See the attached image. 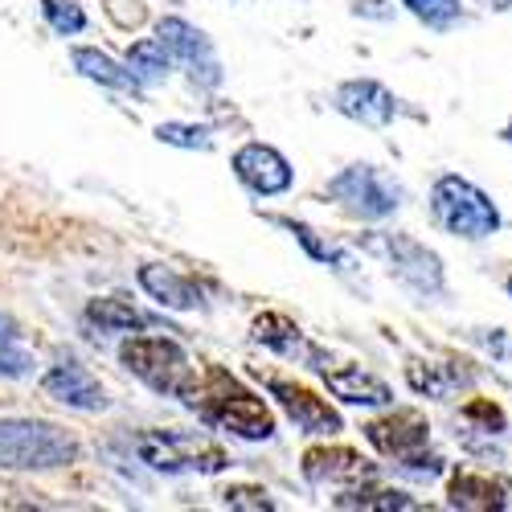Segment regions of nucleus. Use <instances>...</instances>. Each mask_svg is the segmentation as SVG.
<instances>
[{
	"instance_id": "ddd939ff",
	"label": "nucleus",
	"mask_w": 512,
	"mask_h": 512,
	"mask_svg": "<svg viewBox=\"0 0 512 512\" xmlns=\"http://www.w3.org/2000/svg\"><path fill=\"white\" fill-rule=\"evenodd\" d=\"M336 111L365 123V127H386L398 115V99L373 78H353L336 91Z\"/></svg>"
},
{
	"instance_id": "6ab92c4d",
	"label": "nucleus",
	"mask_w": 512,
	"mask_h": 512,
	"mask_svg": "<svg viewBox=\"0 0 512 512\" xmlns=\"http://www.w3.org/2000/svg\"><path fill=\"white\" fill-rule=\"evenodd\" d=\"M74 70L82 78L99 82V87H111V91H132V95L140 91V78L127 70V66H119L115 58L99 54V50H74Z\"/></svg>"
},
{
	"instance_id": "f03ea898",
	"label": "nucleus",
	"mask_w": 512,
	"mask_h": 512,
	"mask_svg": "<svg viewBox=\"0 0 512 512\" xmlns=\"http://www.w3.org/2000/svg\"><path fill=\"white\" fill-rule=\"evenodd\" d=\"M78 443L58 422L41 418H0V467L5 472H50L74 463Z\"/></svg>"
},
{
	"instance_id": "cd10ccee",
	"label": "nucleus",
	"mask_w": 512,
	"mask_h": 512,
	"mask_svg": "<svg viewBox=\"0 0 512 512\" xmlns=\"http://www.w3.org/2000/svg\"><path fill=\"white\" fill-rule=\"evenodd\" d=\"M107 13L119 29H136L144 21V5L140 0H107Z\"/></svg>"
},
{
	"instance_id": "f8f14e48",
	"label": "nucleus",
	"mask_w": 512,
	"mask_h": 512,
	"mask_svg": "<svg viewBox=\"0 0 512 512\" xmlns=\"http://www.w3.org/2000/svg\"><path fill=\"white\" fill-rule=\"evenodd\" d=\"M365 439L381 451V455H394V459H406L414 451L426 447V439H431V426H426L422 414L414 410H398L390 418H377L365 426Z\"/></svg>"
},
{
	"instance_id": "5701e85b",
	"label": "nucleus",
	"mask_w": 512,
	"mask_h": 512,
	"mask_svg": "<svg viewBox=\"0 0 512 512\" xmlns=\"http://www.w3.org/2000/svg\"><path fill=\"white\" fill-rule=\"evenodd\" d=\"M340 508H414V500L406 492H390V488H361L349 496H336Z\"/></svg>"
},
{
	"instance_id": "a878e982",
	"label": "nucleus",
	"mask_w": 512,
	"mask_h": 512,
	"mask_svg": "<svg viewBox=\"0 0 512 512\" xmlns=\"http://www.w3.org/2000/svg\"><path fill=\"white\" fill-rule=\"evenodd\" d=\"M283 226H287L295 238H300V242L308 246V254H312V259H320V263H332L336 271H345V259H340V254H336L328 242H320V238H316V230H308L304 222H283Z\"/></svg>"
},
{
	"instance_id": "c85d7f7f",
	"label": "nucleus",
	"mask_w": 512,
	"mask_h": 512,
	"mask_svg": "<svg viewBox=\"0 0 512 512\" xmlns=\"http://www.w3.org/2000/svg\"><path fill=\"white\" fill-rule=\"evenodd\" d=\"M29 365H33L29 353H17V349H9V345H0V377H25Z\"/></svg>"
},
{
	"instance_id": "4468645a",
	"label": "nucleus",
	"mask_w": 512,
	"mask_h": 512,
	"mask_svg": "<svg viewBox=\"0 0 512 512\" xmlns=\"http://www.w3.org/2000/svg\"><path fill=\"white\" fill-rule=\"evenodd\" d=\"M259 345H267V349H275L279 357H291V361H312L316 369H328L324 365V353L316 349V345H308L304 340V332L295 328L291 320H283V316H259L254 320V332H250Z\"/></svg>"
},
{
	"instance_id": "f257e3e1",
	"label": "nucleus",
	"mask_w": 512,
	"mask_h": 512,
	"mask_svg": "<svg viewBox=\"0 0 512 512\" xmlns=\"http://www.w3.org/2000/svg\"><path fill=\"white\" fill-rule=\"evenodd\" d=\"M185 402L193 410H201V418L209 426H222V431H230L238 439L259 443V439L275 435V418L263 406V398L250 394L234 373H226L218 365H209L205 373H197V381H193V390L185 394Z\"/></svg>"
},
{
	"instance_id": "2eb2a0df",
	"label": "nucleus",
	"mask_w": 512,
	"mask_h": 512,
	"mask_svg": "<svg viewBox=\"0 0 512 512\" xmlns=\"http://www.w3.org/2000/svg\"><path fill=\"white\" fill-rule=\"evenodd\" d=\"M140 287L152 295L156 304L173 308V312H193V308H201V287H197L193 279L177 275L173 267H156V263L140 267Z\"/></svg>"
},
{
	"instance_id": "39448f33",
	"label": "nucleus",
	"mask_w": 512,
	"mask_h": 512,
	"mask_svg": "<svg viewBox=\"0 0 512 512\" xmlns=\"http://www.w3.org/2000/svg\"><path fill=\"white\" fill-rule=\"evenodd\" d=\"M136 455L152 472H164V476H181V472L213 476L230 463V455L218 443L197 431H144L136 439Z\"/></svg>"
},
{
	"instance_id": "4be33fe9",
	"label": "nucleus",
	"mask_w": 512,
	"mask_h": 512,
	"mask_svg": "<svg viewBox=\"0 0 512 512\" xmlns=\"http://www.w3.org/2000/svg\"><path fill=\"white\" fill-rule=\"evenodd\" d=\"M156 140L168 144V148H189V152H209L213 148L209 127H197V123H160Z\"/></svg>"
},
{
	"instance_id": "c756f323",
	"label": "nucleus",
	"mask_w": 512,
	"mask_h": 512,
	"mask_svg": "<svg viewBox=\"0 0 512 512\" xmlns=\"http://www.w3.org/2000/svg\"><path fill=\"white\" fill-rule=\"evenodd\" d=\"M353 13L357 17H377V21H390L394 17V9H386V0H357Z\"/></svg>"
},
{
	"instance_id": "2f4dec72",
	"label": "nucleus",
	"mask_w": 512,
	"mask_h": 512,
	"mask_svg": "<svg viewBox=\"0 0 512 512\" xmlns=\"http://www.w3.org/2000/svg\"><path fill=\"white\" fill-rule=\"evenodd\" d=\"M480 5H488V9H496V13H504V9H512V0H480Z\"/></svg>"
},
{
	"instance_id": "72a5a7b5",
	"label": "nucleus",
	"mask_w": 512,
	"mask_h": 512,
	"mask_svg": "<svg viewBox=\"0 0 512 512\" xmlns=\"http://www.w3.org/2000/svg\"><path fill=\"white\" fill-rule=\"evenodd\" d=\"M508 295H512V275H508Z\"/></svg>"
},
{
	"instance_id": "473e14b6",
	"label": "nucleus",
	"mask_w": 512,
	"mask_h": 512,
	"mask_svg": "<svg viewBox=\"0 0 512 512\" xmlns=\"http://www.w3.org/2000/svg\"><path fill=\"white\" fill-rule=\"evenodd\" d=\"M504 140H508V144H512V119H508V127H504Z\"/></svg>"
},
{
	"instance_id": "bb28decb",
	"label": "nucleus",
	"mask_w": 512,
	"mask_h": 512,
	"mask_svg": "<svg viewBox=\"0 0 512 512\" xmlns=\"http://www.w3.org/2000/svg\"><path fill=\"white\" fill-rule=\"evenodd\" d=\"M222 504L226 508H254V512L275 508V500H267V492H259V488H226L222 492Z\"/></svg>"
},
{
	"instance_id": "f3484780",
	"label": "nucleus",
	"mask_w": 512,
	"mask_h": 512,
	"mask_svg": "<svg viewBox=\"0 0 512 512\" xmlns=\"http://www.w3.org/2000/svg\"><path fill=\"white\" fill-rule=\"evenodd\" d=\"M504 492H512L508 480H492L480 472H459L447 484V496L455 508H508L512 500H504Z\"/></svg>"
},
{
	"instance_id": "9b49d317",
	"label": "nucleus",
	"mask_w": 512,
	"mask_h": 512,
	"mask_svg": "<svg viewBox=\"0 0 512 512\" xmlns=\"http://www.w3.org/2000/svg\"><path fill=\"white\" fill-rule=\"evenodd\" d=\"M41 390H46L54 402L70 406V410H103L107 406V394L99 386V377L87 365H78V361L54 365L46 377H41Z\"/></svg>"
},
{
	"instance_id": "7ed1b4c3",
	"label": "nucleus",
	"mask_w": 512,
	"mask_h": 512,
	"mask_svg": "<svg viewBox=\"0 0 512 512\" xmlns=\"http://www.w3.org/2000/svg\"><path fill=\"white\" fill-rule=\"evenodd\" d=\"M431 218L463 238V242H484L500 230V209L496 201L472 185V181H463V177H439L435 189H431Z\"/></svg>"
},
{
	"instance_id": "aec40b11",
	"label": "nucleus",
	"mask_w": 512,
	"mask_h": 512,
	"mask_svg": "<svg viewBox=\"0 0 512 512\" xmlns=\"http://www.w3.org/2000/svg\"><path fill=\"white\" fill-rule=\"evenodd\" d=\"M87 320L99 324L103 332H132V328H148L152 324L144 312H136L127 300H115V295H107V300H91L87 304Z\"/></svg>"
},
{
	"instance_id": "393cba45",
	"label": "nucleus",
	"mask_w": 512,
	"mask_h": 512,
	"mask_svg": "<svg viewBox=\"0 0 512 512\" xmlns=\"http://www.w3.org/2000/svg\"><path fill=\"white\" fill-rule=\"evenodd\" d=\"M41 13H46L54 33H82L87 29V13H82L78 5H70V0H41Z\"/></svg>"
},
{
	"instance_id": "20e7f679",
	"label": "nucleus",
	"mask_w": 512,
	"mask_h": 512,
	"mask_svg": "<svg viewBox=\"0 0 512 512\" xmlns=\"http://www.w3.org/2000/svg\"><path fill=\"white\" fill-rule=\"evenodd\" d=\"M119 361L132 369L144 386H152L156 394L168 398H185L197 381V369L189 361V353L177 345L173 336H132L127 345L119 349Z\"/></svg>"
},
{
	"instance_id": "423d86ee",
	"label": "nucleus",
	"mask_w": 512,
	"mask_h": 512,
	"mask_svg": "<svg viewBox=\"0 0 512 512\" xmlns=\"http://www.w3.org/2000/svg\"><path fill=\"white\" fill-rule=\"evenodd\" d=\"M328 197L353 218L381 222L402 205V185L377 164H349L345 173L328 181Z\"/></svg>"
},
{
	"instance_id": "a211bd4d",
	"label": "nucleus",
	"mask_w": 512,
	"mask_h": 512,
	"mask_svg": "<svg viewBox=\"0 0 512 512\" xmlns=\"http://www.w3.org/2000/svg\"><path fill=\"white\" fill-rule=\"evenodd\" d=\"M361 463L365 459L357 451H349V447H312L304 455V476L312 484H324V480H357L365 472Z\"/></svg>"
},
{
	"instance_id": "1a4fd4ad",
	"label": "nucleus",
	"mask_w": 512,
	"mask_h": 512,
	"mask_svg": "<svg viewBox=\"0 0 512 512\" xmlns=\"http://www.w3.org/2000/svg\"><path fill=\"white\" fill-rule=\"evenodd\" d=\"M234 173L238 181L250 189V193H259V197H275V193H287L295 173H291V164L283 160V152H275L271 144H246L234 152Z\"/></svg>"
},
{
	"instance_id": "0eeeda50",
	"label": "nucleus",
	"mask_w": 512,
	"mask_h": 512,
	"mask_svg": "<svg viewBox=\"0 0 512 512\" xmlns=\"http://www.w3.org/2000/svg\"><path fill=\"white\" fill-rule=\"evenodd\" d=\"M365 246L373 254H381V259L390 263V275L414 291V295H439L443 291V267H439V254L426 250L422 242L406 238V234H369Z\"/></svg>"
},
{
	"instance_id": "b1692460",
	"label": "nucleus",
	"mask_w": 512,
	"mask_h": 512,
	"mask_svg": "<svg viewBox=\"0 0 512 512\" xmlns=\"http://www.w3.org/2000/svg\"><path fill=\"white\" fill-rule=\"evenodd\" d=\"M402 5L431 29H447L459 21V0H402Z\"/></svg>"
},
{
	"instance_id": "412c9836",
	"label": "nucleus",
	"mask_w": 512,
	"mask_h": 512,
	"mask_svg": "<svg viewBox=\"0 0 512 512\" xmlns=\"http://www.w3.org/2000/svg\"><path fill=\"white\" fill-rule=\"evenodd\" d=\"M168 66H173V58H168V50L160 46V37H144L127 50V70L140 78V87L144 82H160L168 74Z\"/></svg>"
},
{
	"instance_id": "9d476101",
	"label": "nucleus",
	"mask_w": 512,
	"mask_h": 512,
	"mask_svg": "<svg viewBox=\"0 0 512 512\" xmlns=\"http://www.w3.org/2000/svg\"><path fill=\"white\" fill-rule=\"evenodd\" d=\"M267 390H271V398H279V406L291 414V422L300 426V431H308V435H336L340 431V414L320 394H312L304 386H291V381H279V377L267 381Z\"/></svg>"
},
{
	"instance_id": "7c9ffc66",
	"label": "nucleus",
	"mask_w": 512,
	"mask_h": 512,
	"mask_svg": "<svg viewBox=\"0 0 512 512\" xmlns=\"http://www.w3.org/2000/svg\"><path fill=\"white\" fill-rule=\"evenodd\" d=\"M21 336V328H17V320H9L5 312H0V345H13V340Z\"/></svg>"
},
{
	"instance_id": "6e6552de",
	"label": "nucleus",
	"mask_w": 512,
	"mask_h": 512,
	"mask_svg": "<svg viewBox=\"0 0 512 512\" xmlns=\"http://www.w3.org/2000/svg\"><path fill=\"white\" fill-rule=\"evenodd\" d=\"M156 37H160V46L168 50V58L181 62V66H189L193 78L201 74V82H209V87L222 78L218 62H213V50H209V37H205L201 29H193L189 21L164 17V21L156 25Z\"/></svg>"
},
{
	"instance_id": "dca6fc26",
	"label": "nucleus",
	"mask_w": 512,
	"mask_h": 512,
	"mask_svg": "<svg viewBox=\"0 0 512 512\" xmlns=\"http://www.w3.org/2000/svg\"><path fill=\"white\" fill-rule=\"evenodd\" d=\"M324 381H328V394L349 406H390L394 402L386 381H377L361 369H332V373L324 369Z\"/></svg>"
}]
</instances>
